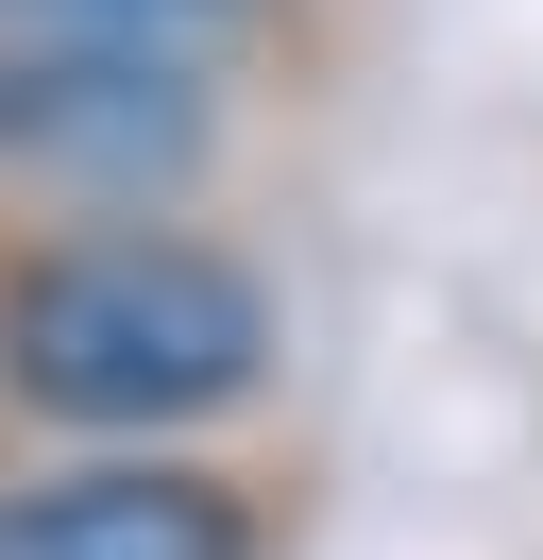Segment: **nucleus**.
<instances>
[{
  "mask_svg": "<svg viewBox=\"0 0 543 560\" xmlns=\"http://www.w3.org/2000/svg\"><path fill=\"white\" fill-rule=\"evenodd\" d=\"M0 560H272V492L187 442H85L0 476Z\"/></svg>",
  "mask_w": 543,
  "mask_h": 560,
  "instance_id": "7ed1b4c3",
  "label": "nucleus"
},
{
  "mask_svg": "<svg viewBox=\"0 0 543 560\" xmlns=\"http://www.w3.org/2000/svg\"><path fill=\"white\" fill-rule=\"evenodd\" d=\"M289 357V306L204 221H0V424L187 442L238 424Z\"/></svg>",
  "mask_w": 543,
  "mask_h": 560,
  "instance_id": "f257e3e1",
  "label": "nucleus"
},
{
  "mask_svg": "<svg viewBox=\"0 0 543 560\" xmlns=\"http://www.w3.org/2000/svg\"><path fill=\"white\" fill-rule=\"evenodd\" d=\"M238 171V69L153 35H18L0 18V221H204Z\"/></svg>",
  "mask_w": 543,
  "mask_h": 560,
  "instance_id": "f03ea898",
  "label": "nucleus"
},
{
  "mask_svg": "<svg viewBox=\"0 0 543 560\" xmlns=\"http://www.w3.org/2000/svg\"><path fill=\"white\" fill-rule=\"evenodd\" d=\"M0 18L18 35H153V51H221V69L305 35V0H0Z\"/></svg>",
  "mask_w": 543,
  "mask_h": 560,
  "instance_id": "20e7f679",
  "label": "nucleus"
}]
</instances>
